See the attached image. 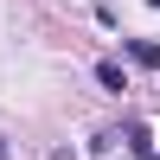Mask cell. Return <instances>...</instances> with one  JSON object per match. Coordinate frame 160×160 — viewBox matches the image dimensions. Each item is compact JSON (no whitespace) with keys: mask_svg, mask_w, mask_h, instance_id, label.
Here are the masks:
<instances>
[{"mask_svg":"<svg viewBox=\"0 0 160 160\" xmlns=\"http://www.w3.org/2000/svg\"><path fill=\"white\" fill-rule=\"evenodd\" d=\"M122 141H128V148H135L141 160L154 154V135H148V122H128V128H122Z\"/></svg>","mask_w":160,"mask_h":160,"instance_id":"obj_1","label":"cell"},{"mask_svg":"<svg viewBox=\"0 0 160 160\" xmlns=\"http://www.w3.org/2000/svg\"><path fill=\"white\" fill-rule=\"evenodd\" d=\"M128 58H135L141 71H154V64H160V45H154V38H135V45H128Z\"/></svg>","mask_w":160,"mask_h":160,"instance_id":"obj_2","label":"cell"},{"mask_svg":"<svg viewBox=\"0 0 160 160\" xmlns=\"http://www.w3.org/2000/svg\"><path fill=\"white\" fill-rule=\"evenodd\" d=\"M96 77H102L109 90H128V77H122V64H115V58H102V64H96Z\"/></svg>","mask_w":160,"mask_h":160,"instance_id":"obj_3","label":"cell"},{"mask_svg":"<svg viewBox=\"0 0 160 160\" xmlns=\"http://www.w3.org/2000/svg\"><path fill=\"white\" fill-rule=\"evenodd\" d=\"M148 160H160V154H148Z\"/></svg>","mask_w":160,"mask_h":160,"instance_id":"obj_4","label":"cell"},{"mask_svg":"<svg viewBox=\"0 0 160 160\" xmlns=\"http://www.w3.org/2000/svg\"><path fill=\"white\" fill-rule=\"evenodd\" d=\"M154 7H160V0H154Z\"/></svg>","mask_w":160,"mask_h":160,"instance_id":"obj_5","label":"cell"}]
</instances>
